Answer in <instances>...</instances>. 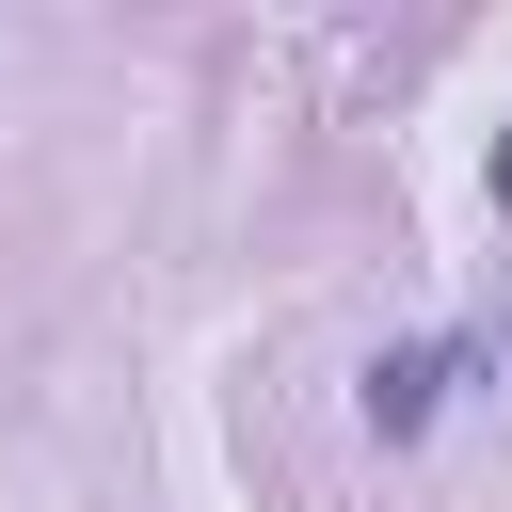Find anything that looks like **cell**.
I'll list each match as a JSON object with an SVG mask.
<instances>
[{"label": "cell", "instance_id": "obj_1", "mask_svg": "<svg viewBox=\"0 0 512 512\" xmlns=\"http://www.w3.org/2000/svg\"><path fill=\"white\" fill-rule=\"evenodd\" d=\"M448 384H464V352H400V368H368V432H416Z\"/></svg>", "mask_w": 512, "mask_h": 512}]
</instances>
